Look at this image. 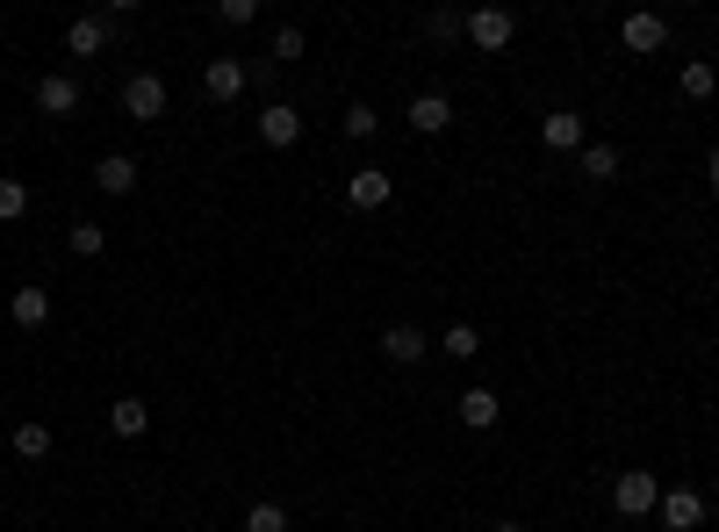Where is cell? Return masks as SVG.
<instances>
[{"label": "cell", "mask_w": 719, "mask_h": 532, "mask_svg": "<svg viewBox=\"0 0 719 532\" xmlns=\"http://www.w3.org/2000/svg\"><path fill=\"white\" fill-rule=\"evenodd\" d=\"M15 324L44 331V324H51V295H44V288H15Z\"/></svg>", "instance_id": "cell-17"}, {"label": "cell", "mask_w": 719, "mask_h": 532, "mask_svg": "<svg viewBox=\"0 0 719 532\" xmlns=\"http://www.w3.org/2000/svg\"><path fill=\"white\" fill-rule=\"evenodd\" d=\"M446 122H453V102H446V94H417V102H411V130H417V138H439Z\"/></svg>", "instance_id": "cell-12"}, {"label": "cell", "mask_w": 719, "mask_h": 532, "mask_svg": "<svg viewBox=\"0 0 719 532\" xmlns=\"http://www.w3.org/2000/svg\"><path fill=\"white\" fill-rule=\"evenodd\" d=\"M446 353H453V360H475V353H482V339H475V324H453V331H446Z\"/></svg>", "instance_id": "cell-24"}, {"label": "cell", "mask_w": 719, "mask_h": 532, "mask_svg": "<svg viewBox=\"0 0 719 532\" xmlns=\"http://www.w3.org/2000/svg\"><path fill=\"white\" fill-rule=\"evenodd\" d=\"M122 116H130V122H158V116H166V80H158V72H130V80H122Z\"/></svg>", "instance_id": "cell-2"}, {"label": "cell", "mask_w": 719, "mask_h": 532, "mask_svg": "<svg viewBox=\"0 0 719 532\" xmlns=\"http://www.w3.org/2000/svg\"><path fill=\"white\" fill-rule=\"evenodd\" d=\"M144 425H152V411H144L138 395H122V403H108V431H116V439H144Z\"/></svg>", "instance_id": "cell-13"}, {"label": "cell", "mask_w": 719, "mask_h": 532, "mask_svg": "<svg viewBox=\"0 0 719 532\" xmlns=\"http://www.w3.org/2000/svg\"><path fill=\"white\" fill-rule=\"evenodd\" d=\"M389 173H375V166H360L353 173V180H345V202H353V209H389Z\"/></svg>", "instance_id": "cell-8"}, {"label": "cell", "mask_w": 719, "mask_h": 532, "mask_svg": "<svg viewBox=\"0 0 719 532\" xmlns=\"http://www.w3.org/2000/svg\"><path fill=\"white\" fill-rule=\"evenodd\" d=\"M259 138L274 144V152H288V144L303 138V108H288V102H267V108H259Z\"/></svg>", "instance_id": "cell-5"}, {"label": "cell", "mask_w": 719, "mask_h": 532, "mask_svg": "<svg viewBox=\"0 0 719 532\" xmlns=\"http://www.w3.org/2000/svg\"><path fill=\"white\" fill-rule=\"evenodd\" d=\"M216 22H231V29H245V22H259V0H223Z\"/></svg>", "instance_id": "cell-26"}, {"label": "cell", "mask_w": 719, "mask_h": 532, "mask_svg": "<svg viewBox=\"0 0 719 532\" xmlns=\"http://www.w3.org/2000/svg\"><path fill=\"white\" fill-rule=\"evenodd\" d=\"M36 108H44V116H72V108H80V80L44 72V80H36Z\"/></svg>", "instance_id": "cell-7"}, {"label": "cell", "mask_w": 719, "mask_h": 532, "mask_svg": "<svg viewBox=\"0 0 719 532\" xmlns=\"http://www.w3.org/2000/svg\"><path fill=\"white\" fill-rule=\"evenodd\" d=\"M540 138H547L554 152H576V144H582V116H576V108H554V116L540 122Z\"/></svg>", "instance_id": "cell-15"}, {"label": "cell", "mask_w": 719, "mask_h": 532, "mask_svg": "<svg viewBox=\"0 0 719 532\" xmlns=\"http://www.w3.org/2000/svg\"><path fill=\"white\" fill-rule=\"evenodd\" d=\"M582 173L590 180H618V144H582Z\"/></svg>", "instance_id": "cell-18"}, {"label": "cell", "mask_w": 719, "mask_h": 532, "mask_svg": "<svg viewBox=\"0 0 719 532\" xmlns=\"http://www.w3.org/2000/svg\"><path fill=\"white\" fill-rule=\"evenodd\" d=\"M655 504H662V482H655L648 468H626V475L612 482V511L618 518H648Z\"/></svg>", "instance_id": "cell-1"}, {"label": "cell", "mask_w": 719, "mask_h": 532, "mask_svg": "<svg viewBox=\"0 0 719 532\" xmlns=\"http://www.w3.org/2000/svg\"><path fill=\"white\" fill-rule=\"evenodd\" d=\"M490 532H526V525H518V518H497V525H490Z\"/></svg>", "instance_id": "cell-30"}, {"label": "cell", "mask_w": 719, "mask_h": 532, "mask_svg": "<svg viewBox=\"0 0 719 532\" xmlns=\"http://www.w3.org/2000/svg\"><path fill=\"white\" fill-rule=\"evenodd\" d=\"M202 86H209V102H238V94H245V66H238V58H209Z\"/></svg>", "instance_id": "cell-9"}, {"label": "cell", "mask_w": 719, "mask_h": 532, "mask_svg": "<svg viewBox=\"0 0 719 532\" xmlns=\"http://www.w3.org/2000/svg\"><path fill=\"white\" fill-rule=\"evenodd\" d=\"M655 518H662L669 532H698V525H705V497H698V489H662Z\"/></svg>", "instance_id": "cell-4"}, {"label": "cell", "mask_w": 719, "mask_h": 532, "mask_svg": "<svg viewBox=\"0 0 719 532\" xmlns=\"http://www.w3.org/2000/svg\"><path fill=\"white\" fill-rule=\"evenodd\" d=\"M288 58H303V29H295V22L274 36V66H288Z\"/></svg>", "instance_id": "cell-27"}, {"label": "cell", "mask_w": 719, "mask_h": 532, "mask_svg": "<svg viewBox=\"0 0 719 532\" xmlns=\"http://www.w3.org/2000/svg\"><path fill=\"white\" fill-rule=\"evenodd\" d=\"M453 417H461L468 431H490V425L504 417V403H497L490 389H461V395H453Z\"/></svg>", "instance_id": "cell-6"}, {"label": "cell", "mask_w": 719, "mask_h": 532, "mask_svg": "<svg viewBox=\"0 0 719 532\" xmlns=\"http://www.w3.org/2000/svg\"><path fill=\"white\" fill-rule=\"evenodd\" d=\"M94 188H102V194H130V188H138V158H102V166H94Z\"/></svg>", "instance_id": "cell-14"}, {"label": "cell", "mask_w": 719, "mask_h": 532, "mask_svg": "<svg viewBox=\"0 0 719 532\" xmlns=\"http://www.w3.org/2000/svg\"><path fill=\"white\" fill-rule=\"evenodd\" d=\"M712 86H719V72L705 66V58H691V66H684V94H691V102H712Z\"/></svg>", "instance_id": "cell-19"}, {"label": "cell", "mask_w": 719, "mask_h": 532, "mask_svg": "<svg viewBox=\"0 0 719 532\" xmlns=\"http://www.w3.org/2000/svg\"><path fill=\"white\" fill-rule=\"evenodd\" d=\"M102 245H108V230H102V224H72V252H80V259H94Z\"/></svg>", "instance_id": "cell-25"}, {"label": "cell", "mask_w": 719, "mask_h": 532, "mask_svg": "<svg viewBox=\"0 0 719 532\" xmlns=\"http://www.w3.org/2000/svg\"><path fill=\"white\" fill-rule=\"evenodd\" d=\"M245 532H288V511H281V504H252V511H245Z\"/></svg>", "instance_id": "cell-21"}, {"label": "cell", "mask_w": 719, "mask_h": 532, "mask_svg": "<svg viewBox=\"0 0 719 532\" xmlns=\"http://www.w3.org/2000/svg\"><path fill=\"white\" fill-rule=\"evenodd\" d=\"M618 36H626V51L648 58V51H662V44H669V22L662 15H626V29H618Z\"/></svg>", "instance_id": "cell-11"}, {"label": "cell", "mask_w": 719, "mask_h": 532, "mask_svg": "<svg viewBox=\"0 0 719 532\" xmlns=\"http://www.w3.org/2000/svg\"><path fill=\"white\" fill-rule=\"evenodd\" d=\"M15 216H30V188L22 180H0V224H15Z\"/></svg>", "instance_id": "cell-22"}, {"label": "cell", "mask_w": 719, "mask_h": 532, "mask_svg": "<svg viewBox=\"0 0 719 532\" xmlns=\"http://www.w3.org/2000/svg\"><path fill=\"white\" fill-rule=\"evenodd\" d=\"M15 453H22V461H44V453H51V431H44V425H15Z\"/></svg>", "instance_id": "cell-20"}, {"label": "cell", "mask_w": 719, "mask_h": 532, "mask_svg": "<svg viewBox=\"0 0 719 532\" xmlns=\"http://www.w3.org/2000/svg\"><path fill=\"white\" fill-rule=\"evenodd\" d=\"M381 353H389L396 367H417V360H425V331H417V324H389V331H381Z\"/></svg>", "instance_id": "cell-10"}, {"label": "cell", "mask_w": 719, "mask_h": 532, "mask_svg": "<svg viewBox=\"0 0 719 532\" xmlns=\"http://www.w3.org/2000/svg\"><path fill=\"white\" fill-rule=\"evenodd\" d=\"M102 44H108V22H102V15H80V22L66 29V51H80V58H94Z\"/></svg>", "instance_id": "cell-16"}, {"label": "cell", "mask_w": 719, "mask_h": 532, "mask_svg": "<svg viewBox=\"0 0 719 532\" xmlns=\"http://www.w3.org/2000/svg\"><path fill=\"white\" fill-rule=\"evenodd\" d=\"M511 36H518L511 8H475V15H468V44H475V51H504Z\"/></svg>", "instance_id": "cell-3"}, {"label": "cell", "mask_w": 719, "mask_h": 532, "mask_svg": "<svg viewBox=\"0 0 719 532\" xmlns=\"http://www.w3.org/2000/svg\"><path fill=\"white\" fill-rule=\"evenodd\" d=\"M705 180H712V194H719V144H712V158H705Z\"/></svg>", "instance_id": "cell-29"}, {"label": "cell", "mask_w": 719, "mask_h": 532, "mask_svg": "<svg viewBox=\"0 0 719 532\" xmlns=\"http://www.w3.org/2000/svg\"><path fill=\"white\" fill-rule=\"evenodd\" d=\"M425 29H432V36H461V29H468V15H453V8H439V15L425 22Z\"/></svg>", "instance_id": "cell-28"}, {"label": "cell", "mask_w": 719, "mask_h": 532, "mask_svg": "<svg viewBox=\"0 0 719 532\" xmlns=\"http://www.w3.org/2000/svg\"><path fill=\"white\" fill-rule=\"evenodd\" d=\"M375 108H367V102H353V108H345V138H353V144H367V138H375Z\"/></svg>", "instance_id": "cell-23"}]
</instances>
